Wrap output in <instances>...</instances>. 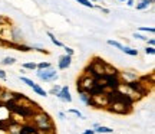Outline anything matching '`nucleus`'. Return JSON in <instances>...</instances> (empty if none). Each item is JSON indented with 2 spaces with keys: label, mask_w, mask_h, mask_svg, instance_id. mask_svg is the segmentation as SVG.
<instances>
[{
  "label": "nucleus",
  "mask_w": 155,
  "mask_h": 134,
  "mask_svg": "<svg viewBox=\"0 0 155 134\" xmlns=\"http://www.w3.org/2000/svg\"><path fill=\"white\" fill-rule=\"evenodd\" d=\"M30 121L35 124V127L38 130H48V129H55L53 120L48 112H45L43 110H38L33 114V117L30 118Z\"/></svg>",
  "instance_id": "nucleus-1"
},
{
  "label": "nucleus",
  "mask_w": 155,
  "mask_h": 134,
  "mask_svg": "<svg viewBox=\"0 0 155 134\" xmlns=\"http://www.w3.org/2000/svg\"><path fill=\"white\" fill-rule=\"evenodd\" d=\"M108 104H109L108 95H106V92H102V94L91 95V98H89L86 105H91V107H94V108H106Z\"/></svg>",
  "instance_id": "nucleus-2"
},
{
  "label": "nucleus",
  "mask_w": 155,
  "mask_h": 134,
  "mask_svg": "<svg viewBox=\"0 0 155 134\" xmlns=\"http://www.w3.org/2000/svg\"><path fill=\"white\" fill-rule=\"evenodd\" d=\"M106 110L112 114H119V115H125V114H131L134 110V107H128L125 104H122V102H109L108 107H106Z\"/></svg>",
  "instance_id": "nucleus-3"
},
{
  "label": "nucleus",
  "mask_w": 155,
  "mask_h": 134,
  "mask_svg": "<svg viewBox=\"0 0 155 134\" xmlns=\"http://www.w3.org/2000/svg\"><path fill=\"white\" fill-rule=\"evenodd\" d=\"M36 71H38V72H36L38 78L45 81V82H53V81H56V79L59 78L56 69H53L52 67L46 68V69H36Z\"/></svg>",
  "instance_id": "nucleus-4"
},
{
  "label": "nucleus",
  "mask_w": 155,
  "mask_h": 134,
  "mask_svg": "<svg viewBox=\"0 0 155 134\" xmlns=\"http://www.w3.org/2000/svg\"><path fill=\"white\" fill-rule=\"evenodd\" d=\"M124 84H127L129 88L132 89L134 92H137V94H139L142 98L144 97H147V95L151 92V89L150 88H147L139 79H134V81H129V82H124Z\"/></svg>",
  "instance_id": "nucleus-5"
},
{
  "label": "nucleus",
  "mask_w": 155,
  "mask_h": 134,
  "mask_svg": "<svg viewBox=\"0 0 155 134\" xmlns=\"http://www.w3.org/2000/svg\"><path fill=\"white\" fill-rule=\"evenodd\" d=\"M94 85H95V79L92 78L91 75H88V74H83L82 77H81V79L78 81L76 89H78V92H81V91H86V92H89Z\"/></svg>",
  "instance_id": "nucleus-6"
},
{
  "label": "nucleus",
  "mask_w": 155,
  "mask_h": 134,
  "mask_svg": "<svg viewBox=\"0 0 155 134\" xmlns=\"http://www.w3.org/2000/svg\"><path fill=\"white\" fill-rule=\"evenodd\" d=\"M38 129L35 127V124L32 121H25L20 124V129H19V134H36Z\"/></svg>",
  "instance_id": "nucleus-7"
},
{
  "label": "nucleus",
  "mask_w": 155,
  "mask_h": 134,
  "mask_svg": "<svg viewBox=\"0 0 155 134\" xmlns=\"http://www.w3.org/2000/svg\"><path fill=\"white\" fill-rule=\"evenodd\" d=\"M9 101H16V92H12L9 89H0V102L5 105Z\"/></svg>",
  "instance_id": "nucleus-8"
},
{
  "label": "nucleus",
  "mask_w": 155,
  "mask_h": 134,
  "mask_svg": "<svg viewBox=\"0 0 155 134\" xmlns=\"http://www.w3.org/2000/svg\"><path fill=\"white\" fill-rule=\"evenodd\" d=\"M118 77L121 79V82H129L134 79H138V74L134 71H122V72H118Z\"/></svg>",
  "instance_id": "nucleus-9"
},
{
  "label": "nucleus",
  "mask_w": 155,
  "mask_h": 134,
  "mask_svg": "<svg viewBox=\"0 0 155 134\" xmlns=\"http://www.w3.org/2000/svg\"><path fill=\"white\" fill-rule=\"evenodd\" d=\"M10 40L15 43H23V33L19 28H13L10 29Z\"/></svg>",
  "instance_id": "nucleus-10"
},
{
  "label": "nucleus",
  "mask_w": 155,
  "mask_h": 134,
  "mask_svg": "<svg viewBox=\"0 0 155 134\" xmlns=\"http://www.w3.org/2000/svg\"><path fill=\"white\" fill-rule=\"evenodd\" d=\"M56 97L61 101H63V102H72V95L69 92V88H68V87H62L61 91L56 94Z\"/></svg>",
  "instance_id": "nucleus-11"
},
{
  "label": "nucleus",
  "mask_w": 155,
  "mask_h": 134,
  "mask_svg": "<svg viewBox=\"0 0 155 134\" xmlns=\"http://www.w3.org/2000/svg\"><path fill=\"white\" fill-rule=\"evenodd\" d=\"M59 69H68V68L72 65V56L71 55H62L59 58Z\"/></svg>",
  "instance_id": "nucleus-12"
},
{
  "label": "nucleus",
  "mask_w": 155,
  "mask_h": 134,
  "mask_svg": "<svg viewBox=\"0 0 155 134\" xmlns=\"http://www.w3.org/2000/svg\"><path fill=\"white\" fill-rule=\"evenodd\" d=\"M104 72L108 74V75H118V72H119V71H118L115 67H112L111 64H108V62H106L105 68H104Z\"/></svg>",
  "instance_id": "nucleus-13"
},
{
  "label": "nucleus",
  "mask_w": 155,
  "mask_h": 134,
  "mask_svg": "<svg viewBox=\"0 0 155 134\" xmlns=\"http://www.w3.org/2000/svg\"><path fill=\"white\" fill-rule=\"evenodd\" d=\"M94 130H95V133H99V134H111L114 131L111 127H105V125H98Z\"/></svg>",
  "instance_id": "nucleus-14"
},
{
  "label": "nucleus",
  "mask_w": 155,
  "mask_h": 134,
  "mask_svg": "<svg viewBox=\"0 0 155 134\" xmlns=\"http://www.w3.org/2000/svg\"><path fill=\"white\" fill-rule=\"evenodd\" d=\"M121 50L129 56H138V49H132V48H129V46H122Z\"/></svg>",
  "instance_id": "nucleus-15"
},
{
  "label": "nucleus",
  "mask_w": 155,
  "mask_h": 134,
  "mask_svg": "<svg viewBox=\"0 0 155 134\" xmlns=\"http://www.w3.org/2000/svg\"><path fill=\"white\" fill-rule=\"evenodd\" d=\"M32 89H33V92H36V94L40 95V97H46V95H48V92H46V91H45V89L42 88L40 85H38V84H35L33 87H32Z\"/></svg>",
  "instance_id": "nucleus-16"
},
{
  "label": "nucleus",
  "mask_w": 155,
  "mask_h": 134,
  "mask_svg": "<svg viewBox=\"0 0 155 134\" xmlns=\"http://www.w3.org/2000/svg\"><path fill=\"white\" fill-rule=\"evenodd\" d=\"M150 0H141L138 5H137V10H145V9H148V6H150Z\"/></svg>",
  "instance_id": "nucleus-17"
},
{
  "label": "nucleus",
  "mask_w": 155,
  "mask_h": 134,
  "mask_svg": "<svg viewBox=\"0 0 155 134\" xmlns=\"http://www.w3.org/2000/svg\"><path fill=\"white\" fill-rule=\"evenodd\" d=\"M89 98H91V95H89L86 91H81V92H79V100L82 101L83 104H88Z\"/></svg>",
  "instance_id": "nucleus-18"
},
{
  "label": "nucleus",
  "mask_w": 155,
  "mask_h": 134,
  "mask_svg": "<svg viewBox=\"0 0 155 134\" xmlns=\"http://www.w3.org/2000/svg\"><path fill=\"white\" fill-rule=\"evenodd\" d=\"M2 64L6 65V67H9V65H15V64H16V58H13V56H6L5 59L2 61Z\"/></svg>",
  "instance_id": "nucleus-19"
},
{
  "label": "nucleus",
  "mask_w": 155,
  "mask_h": 134,
  "mask_svg": "<svg viewBox=\"0 0 155 134\" xmlns=\"http://www.w3.org/2000/svg\"><path fill=\"white\" fill-rule=\"evenodd\" d=\"M79 5H82V6H85V7H89V9H94L95 7V5L92 3V2H89V0H76Z\"/></svg>",
  "instance_id": "nucleus-20"
},
{
  "label": "nucleus",
  "mask_w": 155,
  "mask_h": 134,
  "mask_svg": "<svg viewBox=\"0 0 155 134\" xmlns=\"http://www.w3.org/2000/svg\"><path fill=\"white\" fill-rule=\"evenodd\" d=\"M48 36L50 38V40H52V43H53V45H56V46H63V43H62L61 40H58V39H56V38H55V35H53V33H50V32H48Z\"/></svg>",
  "instance_id": "nucleus-21"
},
{
  "label": "nucleus",
  "mask_w": 155,
  "mask_h": 134,
  "mask_svg": "<svg viewBox=\"0 0 155 134\" xmlns=\"http://www.w3.org/2000/svg\"><path fill=\"white\" fill-rule=\"evenodd\" d=\"M23 69L36 71V64H35V62H26V64H23Z\"/></svg>",
  "instance_id": "nucleus-22"
},
{
  "label": "nucleus",
  "mask_w": 155,
  "mask_h": 134,
  "mask_svg": "<svg viewBox=\"0 0 155 134\" xmlns=\"http://www.w3.org/2000/svg\"><path fill=\"white\" fill-rule=\"evenodd\" d=\"M108 45H109V46H114V48H116V49H122V46H124V45L119 43L118 40H114V39L108 40Z\"/></svg>",
  "instance_id": "nucleus-23"
},
{
  "label": "nucleus",
  "mask_w": 155,
  "mask_h": 134,
  "mask_svg": "<svg viewBox=\"0 0 155 134\" xmlns=\"http://www.w3.org/2000/svg\"><path fill=\"white\" fill-rule=\"evenodd\" d=\"M68 112H69V114H73V115H76L78 118H82V120L85 118V117H83V114H82V112L79 111V110H75V108H71V110H69Z\"/></svg>",
  "instance_id": "nucleus-24"
},
{
  "label": "nucleus",
  "mask_w": 155,
  "mask_h": 134,
  "mask_svg": "<svg viewBox=\"0 0 155 134\" xmlns=\"http://www.w3.org/2000/svg\"><path fill=\"white\" fill-rule=\"evenodd\" d=\"M49 67H50L49 62H39V64H36V69H46Z\"/></svg>",
  "instance_id": "nucleus-25"
},
{
  "label": "nucleus",
  "mask_w": 155,
  "mask_h": 134,
  "mask_svg": "<svg viewBox=\"0 0 155 134\" xmlns=\"http://www.w3.org/2000/svg\"><path fill=\"white\" fill-rule=\"evenodd\" d=\"M20 79H22V82H25V84L28 85V87H30V88L35 85L33 81H32V79H29V78H26V77H20Z\"/></svg>",
  "instance_id": "nucleus-26"
},
{
  "label": "nucleus",
  "mask_w": 155,
  "mask_h": 134,
  "mask_svg": "<svg viewBox=\"0 0 155 134\" xmlns=\"http://www.w3.org/2000/svg\"><path fill=\"white\" fill-rule=\"evenodd\" d=\"M38 134H56L55 129H48V130H38Z\"/></svg>",
  "instance_id": "nucleus-27"
},
{
  "label": "nucleus",
  "mask_w": 155,
  "mask_h": 134,
  "mask_svg": "<svg viewBox=\"0 0 155 134\" xmlns=\"http://www.w3.org/2000/svg\"><path fill=\"white\" fill-rule=\"evenodd\" d=\"M9 19H7V17H5V16H2V15H0V28H2V26H5V25H9Z\"/></svg>",
  "instance_id": "nucleus-28"
},
{
  "label": "nucleus",
  "mask_w": 155,
  "mask_h": 134,
  "mask_svg": "<svg viewBox=\"0 0 155 134\" xmlns=\"http://www.w3.org/2000/svg\"><path fill=\"white\" fill-rule=\"evenodd\" d=\"M145 53H147V55H155L154 46H147V48H145Z\"/></svg>",
  "instance_id": "nucleus-29"
},
{
  "label": "nucleus",
  "mask_w": 155,
  "mask_h": 134,
  "mask_svg": "<svg viewBox=\"0 0 155 134\" xmlns=\"http://www.w3.org/2000/svg\"><path fill=\"white\" fill-rule=\"evenodd\" d=\"M61 88H62V87H59V85H55V87H53V88H52V89L49 91V94L56 95L58 92H59V91H61Z\"/></svg>",
  "instance_id": "nucleus-30"
},
{
  "label": "nucleus",
  "mask_w": 155,
  "mask_h": 134,
  "mask_svg": "<svg viewBox=\"0 0 155 134\" xmlns=\"http://www.w3.org/2000/svg\"><path fill=\"white\" fill-rule=\"evenodd\" d=\"M141 32H150V33H154L155 29L154 28H147V26H142V28H139Z\"/></svg>",
  "instance_id": "nucleus-31"
},
{
  "label": "nucleus",
  "mask_w": 155,
  "mask_h": 134,
  "mask_svg": "<svg viewBox=\"0 0 155 134\" xmlns=\"http://www.w3.org/2000/svg\"><path fill=\"white\" fill-rule=\"evenodd\" d=\"M134 38H135V39H139V40H148L147 36H144V35H141V33H134Z\"/></svg>",
  "instance_id": "nucleus-32"
},
{
  "label": "nucleus",
  "mask_w": 155,
  "mask_h": 134,
  "mask_svg": "<svg viewBox=\"0 0 155 134\" xmlns=\"http://www.w3.org/2000/svg\"><path fill=\"white\" fill-rule=\"evenodd\" d=\"M63 49H65V52H66V55H71V56H72L73 52H75L72 48H68V46H63Z\"/></svg>",
  "instance_id": "nucleus-33"
},
{
  "label": "nucleus",
  "mask_w": 155,
  "mask_h": 134,
  "mask_svg": "<svg viewBox=\"0 0 155 134\" xmlns=\"http://www.w3.org/2000/svg\"><path fill=\"white\" fill-rule=\"evenodd\" d=\"M0 79H6V72L3 69H0Z\"/></svg>",
  "instance_id": "nucleus-34"
},
{
  "label": "nucleus",
  "mask_w": 155,
  "mask_h": 134,
  "mask_svg": "<svg viewBox=\"0 0 155 134\" xmlns=\"http://www.w3.org/2000/svg\"><path fill=\"white\" fill-rule=\"evenodd\" d=\"M83 134H95V130H94V129H91V130H85V131H83Z\"/></svg>",
  "instance_id": "nucleus-35"
},
{
  "label": "nucleus",
  "mask_w": 155,
  "mask_h": 134,
  "mask_svg": "<svg viewBox=\"0 0 155 134\" xmlns=\"http://www.w3.org/2000/svg\"><path fill=\"white\" fill-rule=\"evenodd\" d=\"M127 5L129 6V7H132V6L135 5V2H134V0H127Z\"/></svg>",
  "instance_id": "nucleus-36"
},
{
  "label": "nucleus",
  "mask_w": 155,
  "mask_h": 134,
  "mask_svg": "<svg viewBox=\"0 0 155 134\" xmlns=\"http://www.w3.org/2000/svg\"><path fill=\"white\" fill-rule=\"evenodd\" d=\"M6 42H7V40H5L2 36H0V46H6Z\"/></svg>",
  "instance_id": "nucleus-37"
},
{
  "label": "nucleus",
  "mask_w": 155,
  "mask_h": 134,
  "mask_svg": "<svg viewBox=\"0 0 155 134\" xmlns=\"http://www.w3.org/2000/svg\"><path fill=\"white\" fill-rule=\"evenodd\" d=\"M154 43H155V39H150V40H148V45H150V46H154Z\"/></svg>",
  "instance_id": "nucleus-38"
},
{
  "label": "nucleus",
  "mask_w": 155,
  "mask_h": 134,
  "mask_svg": "<svg viewBox=\"0 0 155 134\" xmlns=\"http://www.w3.org/2000/svg\"><path fill=\"white\" fill-rule=\"evenodd\" d=\"M99 9L104 12V13H109V10H108V9H105V7H99Z\"/></svg>",
  "instance_id": "nucleus-39"
},
{
  "label": "nucleus",
  "mask_w": 155,
  "mask_h": 134,
  "mask_svg": "<svg viewBox=\"0 0 155 134\" xmlns=\"http://www.w3.org/2000/svg\"><path fill=\"white\" fill-rule=\"evenodd\" d=\"M58 115H59V118H65V112H59Z\"/></svg>",
  "instance_id": "nucleus-40"
},
{
  "label": "nucleus",
  "mask_w": 155,
  "mask_h": 134,
  "mask_svg": "<svg viewBox=\"0 0 155 134\" xmlns=\"http://www.w3.org/2000/svg\"><path fill=\"white\" fill-rule=\"evenodd\" d=\"M89 2H94V3H95V2H98V0H89Z\"/></svg>",
  "instance_id": "nucleus-41"
},
{
  "label": "nucleus",
  "mask_w": 155,
  "mask_h": 134,
  "mask_svg": "<svg viewBox=\"0 0 155 134\" xmlns=\"http://www.w3.org/2000/svg\"><path fill=\"white\" fill-rule=\"evenodd\" d=\"M2 107H3V104H2V102H0V108H2Z\"/></svg>",
  "instance_id": "nucleus-42"
},
{
  "label": "nucleus",
  "mask_w": 155,
  "mask_h": 134,
  "mask_svg": "<svg viewBox=\"0 0 155 134\" xmlns=\"http://www.w3.org/2000/svg\"><path fill=\"white\" fill-rule=\"evenodd\" d=\"M119 2H127V0H119Z\"/></svg>",
  "instance_id": "nucleus-43"
}]
</instances>
